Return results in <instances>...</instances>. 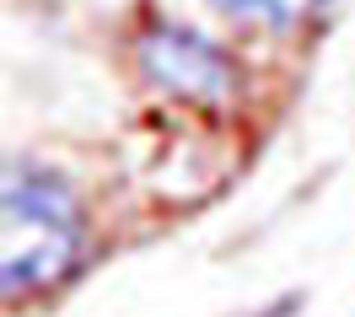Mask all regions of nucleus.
Returning a JSON list of instances; mask_svg holds the SVG:
<instances>
[{"label":"nucleus","mask_w":355,"mask_h":317,"mask_svg":"<svg viewBox=\"0 0 355 317\" xmlns=\"http://www.w3.org/2000/svg\"><path fill=\"white\" fill-rule=\"evenodd\" d=\"M87 258V221L81 204L65 183L33 167V161H11L6 172V296L22 301L49 285H60L76 274V264Z\"/></svg>","instance_id":"1"},{"label":"nucleus","mask_w":355,"mask_h":317,"mask_svg":"<svg viewBox=\"0 0 355 317\" xmlns=\"http://www.w3.org/2000/svg\"><path fill=\"white\" fill-rule=\"evenodd\" d=\"M140 70L156 87L194 102V108H226L237 97V60L226 54L210 33L189 22H151L140 38Z\"/></svg>","instance_id":"2"},{"label":"nucleus","mask_w":355,"mask_h":317,"mask_svg":"<svg viewBox=\"0 0 355 317\" xmlns=\"http://www.w3.org/2000/svg\"><path fill=\"white\" fill-rule=\"evenodd\" d=\"M221 17H237V22H264V27H280V33H291V27L312 22L329 0H210Z\"/></svg>","instance_id":"3"}]
</instances>
